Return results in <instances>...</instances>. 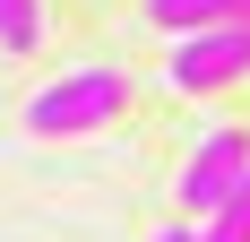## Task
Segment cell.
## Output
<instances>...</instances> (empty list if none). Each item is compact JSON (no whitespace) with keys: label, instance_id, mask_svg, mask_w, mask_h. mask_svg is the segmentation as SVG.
<instances>
[{"label":"cell","instance_id":"7","mask_svg":"<svg viewBox=\"0 0 250 242\" xmlns=\"http://www.w3.org/2000/svg\"><path fill=\"white\" fill-rule=\"evenodd\" d=\"M155 242H199V225H164V234H155Z\"/></svg>","mask_w":250,"mask_h":242},{"label":"cell","instance_id":"2","mask_svg":"<svg viewBox=\"0 0 250 242\" xmlns=\"http://www.w3.org/2000/svg\"><path fill=\"white\" fill-rule=\"evenodd\" d=\"M233 78H250V26L173 35V52H164V87H173V96H216V87H233Z\"/></svg>","mask_w":250,"mask_h":242},{"label":"cell","instance_id":"4","mask_svg":"<svg viewBox=\"0 0 250 242\" xmlns=\"http://www.w3.org/2000/svg\"><path fill=\"white\" fill-rule=\"evenodd\" d=\"M147 26L199 35V26H250V0H147Z\"/></svg>","mask_w":250,"mask_h":242},{"label":"cell","instance_id":"1","mask_svg":"<svg viewBox=\"0 0 250 242\" xmlns=\"http://www.w3.org/2000/svg\"><path fill=\"white\" fill-rule=\"evenodd\" d=\"M121 113H129V78L104 70V61H78V70H61L52 87L26 96V130L35 139H95Z\"/></svg>","mask_w":250,"mask_h":242},{"label":"cell","instance_id":"5","mask_svg":"<svg viewBox=\"0 0 250 242\" xmlns=\"http://www.w3.org/2000/svg\"><path fill=\"white\" fill-rule=\"evenodd\" d=\"M199 242H250V173L233 182L225 199H216V217L199 225Z\"/></svg>","mask_w":250,"mask_h":242},{"label":"cell","instance_id":"3","mask_svg":"<svg viewBox=\"0 0 250 242\" xmlns=\"http://www.w3.org/2000/svg\"><path fill=\"white\" fill-rule=\"evenodd\" d=\"M250 173V130H207L199 147H190V165H181V182H173V199H181V217L190 225H207L216 217V199L233 191Z\"/></svg>","mask_w":250,"mask_h":242},{"label":"cell","instance_id":"6","mask_svg":"<svg viewBox=\"0 0 250 242\" xmlns=\"http://www.w3.org/2000/svg\"><path fill=\"white\" fill-rule=\"evenodd\" d=\"M43 44V0H0V52H35Z\"/></svg>","mask_w":250,"mask_h":242}]
</instances>
